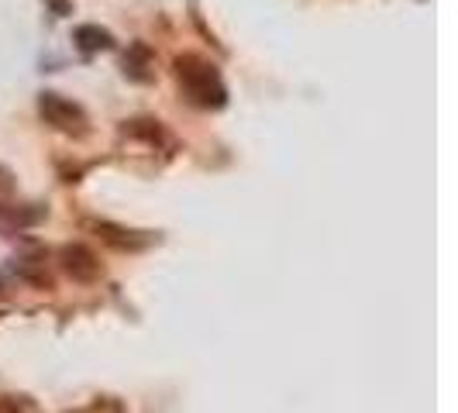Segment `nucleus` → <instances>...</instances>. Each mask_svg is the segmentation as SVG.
<instances>
[{"label":"nucleus","mask_w":458,"mask_h":413,"mask_svg":"<svg viewBox=\"0 0 458 413\" xmlns=\"http://www.w3.org/2000/svg\"><path fill=\"white\" fill-rule=\"evenodd\" d=\"M38 114H42V121H46L48 128H55V131H63L69 138H83L90 131L87 111L80 104L66 100L63 93H42L38 97Z\"/></svg>","instance_id":"nucleus-2"},{"label":"nucleus","mask_w":458,"mask_h":413,"mask_svg":"<svg viewBox=\"0 0 458 413\" xmlns=\"http://www.w3.org/2000/svg\"><path fill=\"white\" fill-rule=\"evenodd\" d=\"M52 4H55V11H59V14H66V0H52Z\"/></svg>","instance_id":"nucleus-7"},{"label":"nucleus","mask_w":458,"mask_h":413,"mask_svg":"<svg viewBox=\"0 0 458 413\" xmlns=\"http://www.w3.org/2000/svg\"><path fill=\"white\" fill-rule=\"evenodd\" d=\"M87 231H93L104 245H111V249H117V252H141V249L152 245V234L121 228V224H114V221H87Z\"/></svg>","instance_id":"nucleus-4"},{"label":"nucleus","mask_w":458,"mask_h":413,"mask_svg":"<svg viewBox=\"0 0 458 413\" xmlns=\"http://www.w3.org/2000/svg\"><path fill=\"white\" fill-rule=\"evenodd\" d=\"M59 262H63V269H66L69 279H76V282H97V279L104 275L100 258L93 255V249L80 245V241L63 245V249H59Z\"/></svg>","instance_id":"nucleus-3"},{"label":"nucleus","mask_w":458,"mask_h":413,"mask_svg":"<svg viewBox=\"0 0 458 413\" xmlns=\"http://www.w3.org/2000/svg\"><path fill=\"white\" fill-rule=\"evenodd\" d=\"M176 80H180L183 97L197 107L210 111V107H225V100H228V90L217 76V66L200 59V55H180L176 59Z\"/></svg>","instance_id":"nucleus-1"},{"label":"nucleus","mask_w":458,"mask_h":413,"mask_svg":"<svg viewBox=\"0 0 458 413\" xmlns=\"http://www.w3.org/2000/svg\"><path fill=\"white\" fill-rule=\"evenodd\" d=\"M76 46L83 48V52H100V48L114 46V38H111V31H104V28L83 24V28H76Z\"/></svg>","instance_id":"nucleus-5"},{"label":"nucleus","mask_w":458,"mask_h":413,"mask_svg":"<svg viewBox=\"0 0 458 413\" xmlns=\"http://www.w3.org/2000/svg\"><path fill=\"white\" fill-rule=\"evenodd\" d=\"M11 193H14V183H11V173H4V169H0V204H4V200H7Z\"/></svg>","instance_id":"nucleus-6"}]
</instances>
